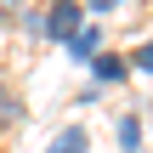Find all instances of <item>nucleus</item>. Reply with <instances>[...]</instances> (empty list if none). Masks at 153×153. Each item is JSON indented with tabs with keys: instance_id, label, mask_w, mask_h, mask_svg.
Masks as SVG:
<instances>
[{
	"instance_id": "obj_1",
	"label": "nucleus",
	"mask_w": 153,
	"mask_h": 153,
	"mask_svg": "<svg viewBox=\"0 0 153 153\" xmlns=\"http://www.w3.org/2000/svg\"><path fill=\"white\" fill-rule=\"evenodd\" d=\"M79 28H85V6H79V0H51V6H45V40L68 45Z\"/></svg>"
},
{
	"instance_id": "obj_2",
	"label": "nucleus",
	"mask_w": 153,
	"mask_h": 153,
	"mask_svg": "<svg viewBox=\"0 0 153 153\" xmlns=\"http://www.w3.org/2000/svg\"><path fill=\"white\" fill-rule=\"evenodd\" d=\"M91 74H97V85H119V79L131 74V57H114V51H97V57H91Z\"/></svg>"
},
{
	"instance_id": "obj_3",
	"label": "nucleus",
	"mask_w": 153,
	"mask_h": 153,
	"mask_svg": "<svg viewBox=\"0 0 153 153\" xmlns=\"http://www.w3.org/2000/svg\"><path fill=\"white\" fill-rule=\"evenodd\" d=\"M40 153H91V136H85V125H68V131H57Z\"/></svg>"
},
{
	"instance_id": "obj_4",
	"label": "nucleus",
	"mask_w": 153,
	"mask_h": 153,
	"mask_svg": "<svg viewBox=\"0 0 153 153\" xmlns=\"http://www.w3.org/2000/svg\"><path fill=\"white\" fill-rule=\"evenodd\" d=\"M68 51H74V62H91V57L102 51V28H91V23H85V28L68 40Z\"/></svg>"
},
{
	"instance_id": "obj_5",
	"label": "nucleus",
	"mask_w": 153,
	"mask_h": 153,
	"mask_svg": "<svg viewBox=\"0 0 153 153\" xmlns=\"http://www.w3.org/2000/svg\"><path fill=\"white\" fill-rule=\"evenodd\" d=\"M142 136H148V131H142V114L131 108V114L119 119V148H125V153H136V148H142Z\"/></svg>"
},
{
	"instance_id": "obj_6",
	"label": "nucleus",
	"mask_w": 153,
	"mask_h": 153,
	"mask_svg": "<svg viewBox=\"0 0 153 153\" xmlns=\"http://www.w3.org/2000/svg\"><path fill=\"white\" fill-rule=\"evenodd\" d=\"M131 68H136V74H153V40H142V45L131 51Z\"/></svg>"
},
{
	"instance_id": "obj_7",
	"label": "nucleus",
	"mask_w": 153,
	"mask_h": 153,
	"mask_svg": "<svg viewBox=\"0 0 153 153\" xmlns=\"http://www.w3.org/2000/svg\"><path fill=\"white\" fill-rule=\"evenodd\" d=\"M85 11H114V6H125V0H79Z\"/></svg>"
},
{
	"instance_id": "obj_8",
	"label": "nucleus",
	"mask_w": 153,
	"mask_h": 153,
	"mask_svg": "<svg viewBox=\"0 0 153 153\" xmlns=\"http://www.w3.org/2000/svg\"><path fill=\"white\" fill-rule=\"evenodd\" d=\"M6 23H17V11H11V0H0V28Z\"/></svg>"
},
{
	"instance_id": "obj_9",
	"label": "nucleus",
	"mask_w": 153,
	"mask_h": 153,
	"mask_svg": "<svg viewBox=\"0 0 153 153\" xmlns=\"http://www.w3.org/2000/svg\"><path fill=\"white\" fill-rule=\"evenodd\" d=\"M0 97H6V79H0Z\"/></svg>"
}]
</instances>
